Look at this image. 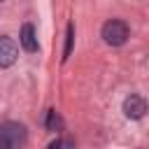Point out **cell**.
I'll return each mask as SVG.
<instances>
[{
	"label": "cell",
	"mask_w": 149,
	"mask_h": 149,
	"mask_svg": "<svg viewBox=\"0 0 149 149\" xmlns=\"http://www.w3.org/2000/svg\"><path fill=\"white\" fill-rule=\"evenodd\" d=\"M72 44H74V26L70 23L68 26V35H65V49H63V61H68L70 51H72Z\"/></svg>",
	"instance_id": "7"
},
{
	"label": "cell",
	"mask_w": 149,
	"mask_h": 149,
	"mask_svg": "<svg viewBox=\"0 0 149 149\" xmlns=\"http://www.w3.org/2000/svg\"><path fill=\"white\" fill-rule=\"evenodd\" d=\"M56 147H74V142L72 140H54V142H49V149H56Z\"/></svg>",
	"instance_id": "8"
},
{
	"label": "cell",
	"mask_w": 149,
	"mask_h": 149,
	"mask_svg": "<svg viewBox=\"0 0 149 149\" xmlns=\"http://www.w3.org/2000/svg\"><path fill=\"white\" fill-rule=\"evenodd\" d=\"M26 144V126L19 121H5L0 126V149H19Z\"/></svg>",
	"instance_id": "1"
},
{
	"label": "cell",
	"mask_w": 149,
	"mask_h": 149,
	"mask_svg": "<svg viewBox=\"0 0 149 149\" xmlns=\"http://www.w3.org/2000/svg\"><path fill=\"white\" fill-rule=\"evenodd\" d=\"M128 33L130 30H128L126 21H119V19H112V21H107L102 26V40L107 44H112V47H121L128 40Z\"/></svg>",
	"instance_id": "2"
},
{
	"label": "cell",
	"mask_w": 149,
	"mask_h": 149,
	"mask_svg": "<svg viewBox=\"0 0 149 149\" xmlns=\"http://www.w3.org/2000/svg\"><path fill=\"white\" fill-rule=\"evenodd\" d=\"M19 58V47L12 37L7 35H0V68H9L14 65Z\"/></svg>",
	"instance_id": "3"
},
{
	"label": "cell",
	"mask_w": 149,
	"mask_h": 149,
	"mask_svg": "<svg viewBox=\"0 0 149 149\" xmlns=\"http://www.w3.org/2000/svg\"><path fill=\"white\" fill-rule=\"evenodd\" d=\"M19 42H21V47H23L28 54H35V51H37V35H35L33 23H23V26H21Z\"/></svg>",
	"instance_id": "5"
},
{
	"label": "cell",
	"mask_w": 149,
	"mask_h": 149,
	"mask_svg": "<svg viewBox=\"0 0 149 149\" xmlns=\"http://www.w3.org/2000/svg\"><path fill=\"white\" fill-rule=\"evenodd\" d=\"M147 112V100L137 93H130L126 100H123V114L128 119H142Z\"/></svg>",
	"instance_id": "4"
},
{
	"label": "cell",
	"mask_w": 149,
	"mask_h": 149,
	"mask_svg": "<svg viewBox=\"0 0 149 149\" xmlns=\"http://www.w3.org/2000/svg\"><path fill=\"white\" fill-rule=\"evenodd\" d=\"M47 128L49 130H63V119L56 109H49L47 112Z\"/></svg>",
	"instance_id": "6"
}]
</instances>
